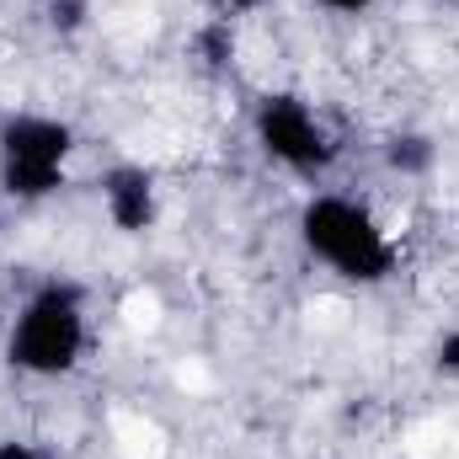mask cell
Masks as SVG:
<instances>
[{"mask_svg":"<svg viewBox=\"0 0 459 459\" xmlns=\"http://www.w3.org/2000/svg\"><path fill=\"white\" fill-rule=\"evenodd\" d=\"M299 246L310 251V262H321L332 278L374 289L395 273V235L390 225L352 193H310L299 209Z\"/></svg>","mask_w":459,"mask_h":459,"instance_id":"1","label":"cell"},{"mask_svg":"<svg viewBox=\"0 0 459 459\" xmlns=\"http://www.w3.org/2000/svg\"><path fill=\"white\" fill-rule=\"evenodd\" d=\"M91 347V316L75 283H43L32 289L11 326H5V363L27 379H65L81 368Z\"/></svg>","mask_w":459,"mask_h":459,"instance_id":"2","label":"cell"},{"mask_svg":"<svg viewBox=\"0 0 459 459\" xmlns=\"http://www.w3.org/2000/svg\"><path fill=\"white\" fill-rule=\"evenodd\" d=\"M75 128L54 113H11L0 123V187L16 204H43L65 187Z\"/></svg>","mask_w":459,"mask_h":459,"instance_id":"3","label":"cell"},{"mask_svg":"<svg viewBox=\"0 0 459 459\" xmlns=\"http://www.w3.org/2000/svg\"><path fill=\"white\" fill-rule=\"evenodd\" d=\"M251 134H256L262 155L294 177H316L337 160V134L316 113V102L299 91H267L251 113Z\"/></svg>","mask_w":459,"mask_h":459,"instance_id":"4","label":"cell"},{"mask_svg":"<svg viewBox=\"0 0 459 459\" xmlns=\"http://www.w3.org/2000/svg\"><path fill=\"white\" fill-rule=\"evenodd\" d=\"M102 209H108V220L123 235L150 230V220H155V182H150V171L144 166H117L108 177V187H102Z\"/></svg>","mask_w":459,"mask_h":459,"instance_id":"5","label":"cell"},{"mask_svg":"<svg viewBox=\"0 0 459 459\" xmlns=\"http://www.w3.org/2000/svg\"><path fill=\"white\" fill-rule=\"evenodd\" d=\"M438 368H444V374H459V326L438 342Z\"/></svg>","mask_w":459,"mask_h":459,"instance_id":"6","label":"cell"},{"mask_svg":"<svg viewBox=\"0 0 459 459\" xmlns=\"http://www.w3.org/2000/svg\"><path fill=\"white\" fill-rule=\"evenodd\" d=\"M316 5H321V11H332V16H363L374 0H316Z\"/></svg>","mask_w":459,"mask_h":459,"instance_id":"7","label":"cell"},{"mask_svg":"<svg viewBox=\"0 0 459 459\" xmlns=\"http://www.w3.org/2000/svg\"><path fill=\"white\" fill-rule=\"evenodd\" d=\"M0 459H43L32 444H22V438H0Z\"/></svg>","mask_w":459,"mask_h":459,"instance_id":"8","label":"cell"},{"mask_svg":"<svg viewBox=\"0 0 459 459\" xmlns=\"http://www.w3.org/2000/svg\"><path fill=\"white\" fill-rule=\"evenodd\" d=\"M209 5H214V11H220V16H246V11H256V5H262V0H209Z\"/></svg>","mask_w":459,"mask_h":459,"instance_id":"9","label":"cell"}]
</instances>
